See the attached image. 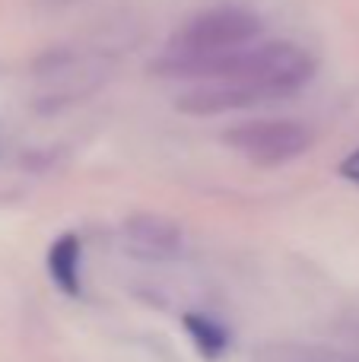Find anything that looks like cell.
I'll list each match as a JSON object with an SVG mask.
<instances>
[{"label": "cell", "mask_w": 359, "mask_h": 362, "mask_svg": "<svg viewBox=\"0 0 359 362\" xmlns=\"http://www.w3.org/2000/svg\"><path fill=\"white\" fill-rule=\"evenodd\" d=\"M153 70L163 76L204 80V86L178 99V112L210 118L299 93L315 74V57L293 42H267L210 57L165 54L163 61L153 64Z\"/></svg>", "instance_id": "cell-1"}, {"label": "cell", "mask_w": 359, "mask_h": 362, "mask_svg": "<svg viewBox=\"0 0 359 362\" xmlns=\"http://www.w3.org/2000/svg\"><path fill=\"white\" fill-rule=\"evenodd\" d=\"M261 35V19L242 6H213L191 16L172 35V57H210L252 45Z\"/></svg>", "instance_id": "cell-2"}, {"label": "cell", "mask_w": 359, "mask_h": 362, "mask_svg": "<svg viewBox=\"0 0 359 362\" xmlns=\"http://www.w3.org/2000/svg\"><path fill=\"white\" fill-rule=\"evenodd\" d=\"M226 144L258 165H283L312 146V131L302 121L264 118L226 131Z\"/></svg>", "instance_id": "cell-3"}, {"label": "cell", "mask_w": 359, "mask_h": 362, "mask_svg": "<svg viewBox=\"0 0 359 362\" xmlns=\"http://www.w3.org/2000/svg\"><path fill=\"white\" fill-rule=\"evenodd\" d=\"M127 235H131V245L137 251L150 257H165V255H175L178 245H182V232H178L175 223L163 216H134L127 223Z\"/></svg>", "instance_id": "cell-4"}, {"label": "cell", "mask_w": 359, "mask_h": 362, "mask_svg": "<svg viewBox=\"0 0 359 362\" xmlns=\"http://www.w3.org/2000/svg\"><path fill=\"white\" fill-rule=\"evenodd\" d=\"M48 274L67 296H80V238L61 235L48 251Z\"/></svg>", "instance_id": "cell-5"}, {"label": "cell", "mask_w": 359, "mask_h": 362, "mask_svg": "<svg viewBox=\"0 0 359 362\" xmlns=\"http://www.w3.org/2000/svg\"><path fill=\"white\" fill-rule=\"evenodd\" d=\"M184 327H188V334H191V340H194V346L204 353V356H210V359L220 356V353L229 346L226 327H223L216 318H210V315L188 312V315H184Z\"/></svg>", "instance_id": "cell-6"}, {"label": "cell", "mask_w": 359, "mask_h": 362, "mask_svg": "<svg viewBox=\"0 0 359 362\" xmlns=\"http://www.w3.org/2000/svg\"><path fill=\"white\" fill-rule=\"evenodd\" d=\"M341 175H343V178H350V181H356V185H359V150H356V153H350V156L341 163Z\"/></svg>", "instance_id": "cell-7"}, {"label": "cell", "mask_w": 359, "mask_h": 362, "mask_svg": "<svg viewBox=\"0 0 359 362\" xmlns=\"http://www.w3.org/2000/svg\"><path fill=\"white\" fill-rule=\"evenodd\" d=\"M61 4H67V0H61Z\"/></svg>", "instance_id": "cell-8"}]
</instances>
